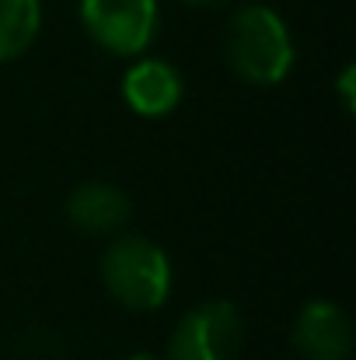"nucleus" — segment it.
<instances>
[{
    "mask_svg": "<svg viewBox=\"0 0 356 360\" xmlns=\"http://www.w3.org/2000/svg\"><path fill=\"white\" fill-rule=\"evenodd\" d=\"M224 60L248 84H279L294 67V39L272 7L248 4L224 28Z\"/></svg>",
    "mask_w": 356,
    "mask_h": 360,
    "instance_id": "nucleus-1",
    "label": "nucleus"
},
{
    "mask_svg": "<svg viewBox=\"0 0 356 360\" xmlns=\"http://www.w3.org/2000/svg\"><path fill=\"white\" fill-rule=\"evenodd\" d=\"M102 280L122 308L154 311L171 290V262L150 238L126 235L109 245L102 259Z\"/></svg>",
    "mask_w": 356,
    "mask_h": 360,
    "instance_id": "nucleus-2",
    "label": "nucleus"
},
{
    "mask_svg": "<svg viewBox=\"0 0 356 360\" xmlns=\"http://www.w3.org/2000/svg\"><path fill=\"white\" fill-rule=\"evenodd\" d=\"M244 322L231 301H206L185 311L168 340V360H235Z\"/></svg>",
    "mask_w": 356,
    "mask_h": 360,
    "instance_id": "nucleus-3",
    "label": "nucleus"
},
{
    "mask_svg": "<svg viewBox=\"0 0 356 360\" xmlns=\"http://www.w3.org/2000/svg\"><path fill=\"white\" fill-rule=\"evenodd\" d=\"M81 21L102 49L136 56L157 35V0H81Z\"/></svg>",
    "mask_w": 356,
    "mask_h": 360,
    "instance_id": "nucleus-4",
    "label": "nucleus"
},
{
    "mask_svg": "<svg viewBox=\"0 0 356 360\" xmlns=\"http://www.w3.org/2000/svg\"><path fill=\"white\" fill-rule=\"evenodd\" d=\"M294 347L304 360H350L353 326L332 301H311L294 322Z\"/></svg>",
    "mask_w": 356,
    "mask_h": 360,
    "instance_id": "nucleus-5",
    "label": "nucleus"
},
{
    "mask_svg": "<svg viewBox=\"0 0 356 360\" xmlns=\"http://www.w3.org/2000/svg\"><path fill=\"white\" fill-rule=\"evenodd\" d=\"M182 91H185L182 74L171 63H164V60H140L122 77L126 105L136 116H147V120L175 112V105L182 102Z\"/></svg>",
    "mask_w": 356,
    "mask_h": 360,
    "instance_id": "nucleus-6",
    "label": "nucleus"
},
{
    "mask_svg": "<svg viewBox=\"0 0 356 360\" xmlns=\"http://www.w3.org/2000/svg\"><path fill=\"white\" fill-rule=\"evenodd\" d=\"M129 196L109 182H84L67 200V217L88 235H112L129 221Z\"/></svg>",
    "mask_w": 356,
    "mask_h": 360,
    "instance_id": "nucleus-7",
    "label": "nucleus"
},
{
    "mask_svg": "<svg viewBox=\"0 0 356 360\" xmlns=\"http://www.w3.org/2000/svg\"><path fill=\"white\" fill-rule=\"evenodd\" d=\"M42 25L39 0H0V63L21 56Z\"/></svg>",
    "mask_w": 356,
    "mask_h": 360,
    "instance_id": "nucleus-8",
    "label": "nucleus"
},
{
    "mask_svg": "<svg viewBox=\"0 0 356 360\" xmlns=\"http://www.w3.org/2000/svg\"><path fill=\"white\" fill-rule=\"evenodd\" d=\"M339 91H343V105H346V112H353V105H356V95H353V67H346V70L339 74Z\"/></svg>",
    "mask_w": 356,
    "mask_h": 360,
    "instance_id": "nucleus-9",
    "label": "nucleus"
},
{
    "mask_svg": "<svg viewBox=\"0 0 356 360\" xmlns=\"http://www.w3.org/2000/svg\"><path fill=\"white\" fill-rule=\"evenodd\" d=\"M185 4H192V7H224L231 0H185Z\"/></svg>",
    "mask_w": 356,
    "mask_h": 360,
    "instance_id": "nucleus-10",
    "label": "nucleus"
},
{
    "mask_svg": "<svg viewBox=\"0 0 356 360\" xmlns=\"http://www.w3.org/2000/svg\"><path fill=\"white\" fill-rule=\"evenodd\" d=\"M126 360H157L154 354H133V357H126Z\"/></svg>",
    "mask_w": 356,
    "mask_h": 360,
    "instance_id": "nucleus-11",
    "label": "nucleus"
}]
</instances>
